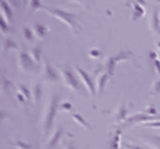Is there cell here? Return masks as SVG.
I'll return each mask as SVG.
<instances>
[{
	"label": "cell",
	"instance_id": "cell-34",
	"mask_svg": "<svg viewBox=\"0 0 160 149\" xmlns=\"http://www.w3.org/2000/svg\"><path fill=\"white\" fill-rule=\"evenodd\" d=\"M124 146H125V148L127 149H143L141 146H137V144L132 143V142H127Z\"/></svg>",
	"mask_w": 160,
	"mask_h": 149
},
{
	"label": "cell",
	"instance_id": "cell-14",
	"mask_svg": "<svg viewBox=\"0 0 160 149\" xmlns=\"http://www.w3.org/2000/svg\"><path fill=\"white\" fill-rule=\"evenodd\" d=\"M70 117H71L72 120H73L78 126H81V127H83V129H86V130H92V129H93V126L87 122V119L83 117L82 114H80V113H77V112H71V113H70Z\"/></svg>",
	"mask_w": 160,
	"mask_h": 149
},
{
	"label": "cell",
	"instance_id": "cell-28",
	"mask_svg": "<svg viewBox=\"0 0 160 149\" xmlns=\"http://www.w3.org/2000/svg\"><path fill=\"white\" fill-rule=\"evenodd\" d=\"M72 108H73V106L70 101H63L59 103V111H62V112H70L71 113Z\"/></svg>",
	"mask_w": 160,
	"mask_h": 149
},
{
	"label": "cell",
	"instance_id": "cell-15",
	"mask_svg": "<svg viewBox=\"0 0 160 149\" xmlns=\"http://www.w3.org/2000/svg\"><path fill=\"white\" fill-rule=\"evenodd\" d=\"M0 11H1V17L2 18H5L8 22L12 21V18H13V8L11 7L10 2L1 1L0 2Z\"/></svg>",
	"mask_w": 160,
	"mask_h": 149
},
{
	"label": "cell",
	"instance_id": "cell-5",
	"mask_svg": "<svg viewBox=\"0 0 160 149\" xmlns=\"http://www.w3.org/2000/svg\"><path fill=\"white\" fill-rule=\"evenodd\" d=\"M132 55H134L132 51H130V49H122V51H119L118 53H116L114 55L107 57V58L105 59V63H104L105 71L112 76L113 73H114V70H116L117 64L120 63V62L129 60Z\"/></svg>",
	"mask_w": 160,
	"mask_h": 149
},
{
	"label": "cell",
	"instance_id": "cell-33",
	"mask_svg": "<svg viewBox=\"0 0 160 149\" xmlns=\"http://www.w3.org/2000/svg\"><path fill=\"white\" fill-rule=\"evenodd\" d=\"M144 127H155V129H160V120H155V122H148L142 124Z\"/></svg>",
	"mask_w": 160,
	"mask_h": 149
},
{
	"label": "cell",
	"instance_id": "cell-8",
	"mask_svg": "<svg viewBox=\"0 0 160 149\" xmlns=\"http://www.w3.org/2000/svg\"><path fill=\"white\" fill-rule=\"evenodd\" d=\"M65 135L70 136V133H68L64 130V127L60 125H57L52 133L49 135V137L46 141V149H53L58 146V143L62 141V138H64Z\"/></svg>",
	"mask_w": 160,
	"mask_h": 149
},
{
	"label": "cell",
	"instance_id": "cell-30",
	"mask_svg": "<svg viewBox=\"0 0 160 149\" xmlns=\"http://www.w3.org/2000/svg\"><path fill=\"white\" fill-rule=\"evenodd\" d=\"M144 113L146 114H148V116H158V110L155 108V106L153 105V103H148L147 106H146V108H144Z\"/></svg>",
	"mask_w": 160,
	"mask_h": 149
},
{
	"label": "cell",
	"instance_id": "cell-26",
	"mask_svg": "<svg viewBox=\"0 0 160 149\" xmlns=\"http://www.w3.org/2000/svg\"><path fill=\"white\" fill-rule=\"evenodd\" d=\"M23 36L27 41L32 42V40H34V36H35V35H34V32H32V28H29V27H23Z\"/></svg>",
	"mask_w": 160,
	"mask_h": 149
},
{
	"label": "cell",
	"instance_id": "cell-38",
	"mask_svg": "<svg viewBox=\"0 0 160 149\" xmlns=\"http://www.w3.org/2000/svg\"><path fill=\"white\" fill-rule=\"evenodd\" d=\"M159 19H160V12H159Z\"/></svg>",
	"mask_w": 160,
	"mask_h": 149
},
{
	"label": "cell",
	"instance_id": "cell-13",
	"mask_svg": "<svg viewBox=\"0 0 160 149\" xmlns=\"http://www.w3.org/2000/svg\"><path fill=\"white\" fill-rule=\"evenodd\" d=\"M43 88L41 82H32V101L34 105H39L42 99Z\"/></svg>",
	"mask_w": 160,
	"mask_h": 149
},
{
	"label": "cell",
	"instance_id": "cell-6",
	"mask_svg": "<svg viewBox=\"0 0 160 149\" xmlns=\"http://www.w3.org/2000/svg\"><path fill=\"white\" fill-rule=\"evenodd\" d=\"M41 76L43 82L47 83H58L62 79L57 66H53L46 58H43V62L41 65Z\"/></svg>",
	"mask_w": 160,
	"mask_h": 149
},
{
	"label": "cell",
	"instance_id": "cell-4",
	"mask_svg": "<svg viewBox=\"0 0 160 149\" xmlns=\"http://www.w3.org/2000/svg\"><path fill=\"white\" fill-rule=\"evenodd\" d=\"M17 66L23 73H34L39 71V64H36L29 54V51L18 49L17 52Z\"/></svg>",
	"mask_w": 160,
	"mask_h": 149
},
{
	"label": "cell",
	"instance_id": "cell-32",
	"mask_svg": "<svg viewBox=\"0 0 160 149\" xmlns=\"http://www.w3.org/2000/svg\"><path fill=\"white\" fill-rule=\"evenodd\" d=\"M159 93H160V77L153 82L152 88H151V94L152 95L159 94Z\"/></svg>",
	"mask_w": 160,
	"mask_h": 149
},
{
	"label": "cell",
	"instance_id": "cell-27",
	"mask_svg": "<svg viewBox=\"0 0 160 149\" xmlns=\"http://www.w3.org/2000/svg\"><path fill=\"white\" fill-rule=\"evenodd\" d=\"M62 148L63 149H78L76 147L75 142L72 141L71 138H63V142H62Z\"/></svg>",
	"mask_w": 160,
	"mask_h": 149
},
{
	"label": "cell",
	"instance_id": "cell-31",
	"mask_svg": "<svg viewBox=\"0 0 160 149\" xmlns=\"http://www.w3.org/2000/svg\"><path fill=\"white\" fill-rule=\"evenodd\" d=\"M88 55H89V58H92V59H99V58L102 55V53H101V51H100V49L93 47V48H90V49H89Z\"/></svg>",
	"mask_w": 160,
	"mask_h": 149
},
{
	"label": "cell",
	"instance_id": "cell-23",
	"mask_svg": "<svg viewBox=\"0 0 160 149\" xmlns=\"http://www.w3.org/2000/svg\"><path fill=\"white\" fill-rule=\"evenodd\" d=\"M1 47L4 51H11V49H16L17 43L10 37H4L1 40Z\"/></svg>",
	"mask_w": 160,
	"mask_h": 149
},
{
	"label": "cell",
	"instance_id": "cell-17",
	"mask_svg": "<svg viewBox=\"0 0 160 149\" xmlns=\"http://www.w3.org/2000/svg\"><path fill=\"white\" fill-rule=\"evenodd\" d=\"M32 32L38 39H43L46 36V34L49 32V28L42 23H35L32 25Z\"/></svg>",
	"mask_w": 160,
	"mask_h": 149
},
{
	"label": "cell",
	"instance_id": "cell-20",
	"mask_svg": "<svg viewBox=\"0 0 160 149\" xmlns=\"http://www.w3.org/2000/svg\"><path fill=\"white\" fill-rule=\"evenodd\" d=\"M148 58H149V63L152 65V67L160 76V58L158 57L157 52H149Z\"/></svg>",
	"mask_w": 160,
	"mask_h": 149
},
{
	"label": "cell",
	"instance_id": "cell-19",
	"mask_svg": "<svg viewBox=\"0 0 160 149\" xmlns=\"http://www.w3.org/2000/svg\"><path fill=\"white\" fill-rule=\"evenodd\" d=\"M120 136H122V130L120 129H116L113 131V135L111 137V149H120Z\"/></svg>",
	"mask_w": 160,
	"mask_h": 149
},
{
	"label": "cell",
	"instance_id": "cell-24",
	"mask_svg": "<svg viewBox=\"0 0 160 149\" xmlns=\"http://www.w3.org/2000/svg\"><path fill=\"white\" fill-rule=\"evenodd\" d=\"M8 144L15 147L17 149H34L32 148V144L27 143V142L22 141V140H16V141H12V142H8Z\"/></svg>",
	"mask_w": 160,
	"mask_h": 149
},
{
	"label": "cell",
	"instance_id": "cell-12",
	"mask_svg": "<svg viewBox=\"0 0 160 149\" xmlns=\"http://www.w3.org/2000/svg\"><path fill=\"white\" fill-rule=\"evenodd\" d=\"M110 77H111V75L107 73L106 71L101 72V73H99V75L96 76L95 87H96V94L99 95V96L104 93L105 87H106V84H107V82L110 81Z\"/></svg>",
	"mask_w": 160,
	"mask_h": 149
},
{
	"label": "cell",
	"instance_id": "cell-36",
	"mask_svg": "<svg viewBox=\"0 0 160 149\" xmlns=\"http://www.w3.org/2000/svg\"><path fill=\"white\" fill-rule=\"evenodd\" d=\"M154 45H155V47L159 49V52H160V41H155L154 42Z\"/></svg>",
	"mask_w": 160,
	"mask_h": 149
},
{
	"label": "cell",
	"instance_id": "cell-35",
	"mask_svg": "<svg viewBox=\"0 0 160 149\" xmlns=\"http://www.w3.org/2000/svg\"><path fill=\"white\" fill-rule=\"evenodd\" d=\"M17 97H18V100H19V101L22 102V103H25V102L28 101V100H27V99L24 97L23 95H22V94H19V93H17Z\"/></svg>",
	"mask_w": 160,
	"mask_h": 149
},
{
	"label": "cell",
	"instance_id": "cell-29",
	"mask_svg": "<svg viewBox=\"0 0 160 149\" xmlns=\"http://www.w3.org/2000/svg\"><path fill=\"white\" fill-rule=\"evenodd\" d=\"M0 29H1V32L2 34H8V32H11V28L8 25V21L2 17H0Z\"/></svg>",
	"mask_w": 160,
	"mask_h": 149
},
{
	"label": "cell",
	"instance_id": "cell-25",
	"mask_svg": "<svg viewBox=\"0 0 160 149\" xmlns=\"http://www.w3.org/2000/svg\"><path fill=\"white\" fill-rule=\"evenodd\" d=\"M42 4H41L40 1H38V0H34V1H29L28 2V10L30 11V13H32V12H35V11H38L39 8H42Z\"/></svg>",
	"mask_w": 160,
	"mask_h": 149
},
{
	"label": "cell",
	"instance_id": "cell-22",
	"mask_svg": "<svg viewBox=\"0 0 160 149\" xmlns=\"http://www.w3.org/2000/svg\"><path fill=\"white\" fill-rule=\"evenodd\" d=\"M16 90H17V93H19V94L23 95L28 101H29V100H32V89H29L27 86H23V84H17Z\"/></svg>",
	"mask_w": 160,
	"mask_h": 149
},
{
	"label": "cell",
	"instance_id": "cell-2",
	"mask_svg": "<svg viewBox=\"0 0 160 149\" xmlns=\"http://www.w3.org/2000/svg\"><path fill=\"white\" fill-rule=\"evenodd\" d=\"M42 10H45L47 13H49L51 16L56 17L57 19H59L60 22H63L64 24H66L73 34H78V32L82 30V27L81 24L78 23V19H77V16L72 12H69L64 8L57 7V6H46L43 5L42 6Z\"/></svg>",
	"mask_w": 160,
	"mask_h": 149
},
{
	"label": "cell",
	"instance_id": "cell-21",
	"mask_svg": "<svg viewBox=\"0 0 160 149\" xmlns=\"http://www.w3.org/2000/svg\"><path fill=\"white\" fill-rule=\"evenodd\" d=\"M0 86H1V90L2 92H5V94H10V92H11V89L13 88V84H12V82L10 81V79L2 73L1 75V81H0Z\"/></svg>",
	"mask_w": 160,
	"mask_h": 149
},
{
	"label": "cell",
	"instance_id": "cell-11",
	"mask_svg": "<svg viewBox=\"0 0 160 149\" xmlns=\"http://www.w3.org/2000/svg\"><path fill=\"white\" fill-rule=\"evenodd\" d=\"M138 140L147 144L148 147L153 149H160V135H151V133H143L138 137Z\"/></svg>",
	"mask_w": 160,
	"mask_h": 149
},
{
	"label": "cell",
	"instance_id": "cell-37",
	"mask_svg": "<svg viewBox=\"0 0 160 149\" xmlns=\"http://www.w3.org/2000/svg\"><path fill=\"white\" fill-rule=\"evenodd\" d=\"M34 149H41V148H40V146H35V147H34Z\"/></svg>",
	"mask_w": 160,
	"mask_h": 149
},
{
	"label": "cell",
	"instance_id": "cell-16",
	"mask_svg": "<svg viewBox=\"0 0 160 149\" xmlns=\"http://www.w3.org/2000/svg\"><path fill=\"white\" fill-rule=\"evenodd\" d=\"M142 5H143V2H137V1L131 2V6L134 7V11L131 13V19L132 21H136V19L144 16V8Z\"/></svg>",
	"mask_w": 160,
	"mask_h": 149
},
{
	"label": "cell",
	"instance_id": "cell-9",
	"mask_svg": "<svg viewBox=\"0 0 160 149\" xmlns=\"http://www.w3.org/2000/svg\"><path fill=\"white\" fill-rule=\"evenodd\" d=\"M128 118V106L125 103V100L122 99L117 107L114 108V111L112 112V123L113 124H122L125 119Z\"/></svg>",
	"mask_w": 160,
	"mask_h": 149
},
{
	"label": "cell",
	"instance_id": "cell-10",
	"mask_svg": "<svg viewBox=\"0 0 160 149\" xmlns=\"http://www.w3.org/2000/svg\"><path fill=\"white\" fill-rule=\"evenodd\" d=\"M148 28L153 35L160 37V19H159V11L158 8L154 7L152 13L148 17Z\"/></svg>",
	"mask_w": 160,
	"mask_h": 149
},
{
	"label": "cell",
	"instance_id": "cell-7",
	"mask_svg": "<svg viewBox=\"0 0 160 149\" xmlns=\"http://www.w3.org/2000/svg\"><path fill=\"white\" fill-rule=\"evenodd\" d=\"M73 69H75V71H76L78 78L81 79L82 84L84 86V88L88 90L89 94L94 96V95L96 94V87H95V84H94V82H93V78H92L90 73L87 72L84 69L80 67L78 65H73Z\"/></svg>",
	"mask_w": 160,
	"mask_h": 149
},
{
	"label": "cell",
	"instance_id": "cell-3",
	"mask_svg": "<svg viewBox=\"0 0 160 149\" xmlns=\"http://www.w3.org/2000/svg\"><path fill=\"white\" fill-rule=\"evenodd\" d=\"M57 69L60 73V78L63 81L64 84L69 90H71L73 93L78 95L83 94V87H82V82L78 78L77 73H75L72 69L68 65V64H62V65H57Z\"/></svg>",
	"mask_w": 160,
	"mask_h": 149
},
{
	"label": "cell",
	"instance_id": "cell-1",
	"mask_svg": "<svg viewBox=\"0 0 160 149\" xmlns=\"http://www.w3.org/2000/svg\"><path fill=\"white\" fill-rule=\"evenodd\" d=\"M59 95L57 94L56 92H52L49 94L45 110L42 111V136L45 138H48L49 135L52 133V131L54 130V120H56L57 112L59 111Z\"/></svg>",
	"mask_w": 160,
	"mask_h": 149
},
{
	"label": "cell",
	"instance_id": "cell-18",
	"mask_svg": "<svg viewBox=\"0 0 160 149\" xmlns=\"http://www.w3.org/2000/svg\"><path fill=\"white\" fill-rule=\"evenodd\" d=\"M29 54L32 58V60L36 64H40L41 59H42V45H36L32 48L29 49Z\"/></svg>",
	"mask_w": 160,
	"mask_h": 149
}]
</instances>
